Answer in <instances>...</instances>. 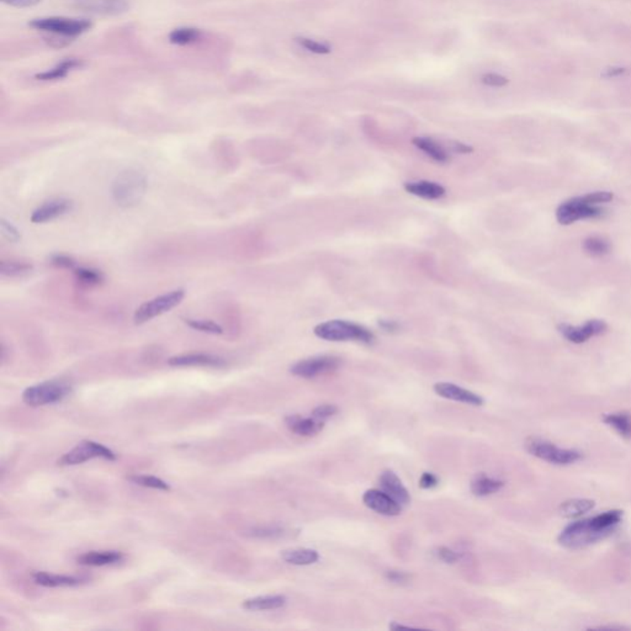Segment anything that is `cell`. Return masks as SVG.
Segmentation results:
<instances>
[{"instance_id": "1", "label": "cell", "mask_w": 631, "mask_h": 631, "mask_svg": "<svg viewBox=\"0 0 631 631\" xmlns=\"http://www.w3.org/2000/svg\"><path fill=\"white\" fill-rule=\"evenodd\" d=\"M623 512L609 510L588 519L572 523L561 532L558 541L570 549L588 547L607 538L621 522Z\"/></svg>"}, {"instance_id": "2", "label": "cell", "mask_w": 631, "mask_h": 631, "mask_svg": "<svg viewBox=\"0 0 631 631\" xmlns=\"http://www.w3.org/2000/svg\"><path fill=\"white\" fill-rule=\"evenodd\" d=\"M613 199V194L609 191H595L591 194L577 196L571 200L564 201L558 206L556 219L561 225H570L580 219H595L603 215L599 205L607 204Z\"/></svg>"}, {"instance_id": "3", "label": "cell", "mask_w": 631, "mask_h": 631, "mask_svg": "<svg viewBox=\"0 0 631 631\" xmlns=\"http://www.w3.org/2000/svg\"><path fill=\"white\" fill-rule=\"evenodd\" d=\"M313 333L317 338L327 342H358L363 344H372L375 342V334L370 329L346 320L320 323L313 328Z\"/></svg>"}, {"instance_id": "4", "label": "cell", "mask_w": 631, "mask_h": 631, "mask_svg": "<svg viewBox=\"0 0 631 631\" xmlns=\"http://www.w3.org/2000/svg\"><path fill=\"white\" fill-rule=\"evenodd\" d=\"M148 182L145 173L139 169H126L116 176L112 182V199L119 206H137L146 195Z\"/></svg>"}, {"instance_id": "5", "label": "cell", "mask_w": 631, "mask_h": 631, "mask_svg": "<svg viewBox=\"0 0 631 631\" xmlns=\"http://www.w3.org/2000/svg\"><path fill=\"white\" fill-rule=\"evenodd\" d=\"M31 27L47 32L51 41H58V46L67 45L71 38L82 35L91 27V23L85 19L41 18L32 20Z\"/></svg>"}, {"instance_id": "6", "label": "cell", "mask_w": 631, "mask_h": 631, "mask_svg": "<svg viewBox=\"0 0 631 631\" xmlns=\"http://www.w3.org/2000/svg\"><path fill=\"white\" fill-rule=\"evenodd\" d=\"M72 392L71 385L64 381L51 380L46 383H37L26 389L23 394V400L31 407L46 406L64 400Z\"/></svg>"}, {"instance_id": "7", "label": "cell", "mask_w": 631, "mask_h": 631, "mask_svg": "<svg viewBox=\"0 0 631 631\" xmlns=\"http://www.w3.org/2000/svg\"><path fill=\"white\" fill-rule=\"evenodd\" d=\"M525 448L532 455L553 465H571L582 459V453L577 450L561 449L556 445L538 438L528 439L525 443Z\"/></svg>"}, {"instance_id": "8", "label": "cell", "mask_w": 631, "mask_h": 631, "mask_svg": "<svg viewBox=\"0 0 631 631\" xmlns=\"http://www.w3.org/2000/svg\"><path fill=\"white\" fill-rule=\"evenodd\" d=\"M185 298L184 289H176L173 291L167 292L160 296L152 298L145 304L141 305L136 310L134 315V321L136 324H143L151 321L158 316L169 312L182 302Z\"/></svg>"}, {"instance_id": "9", "label": "cell", "mask_w": 631, "mask_h": 631, "mask_svg": "<svg viewBox=\"0 0 631 631\" xmlns=\"http://www.w3.org/2000/svg\"><path fill=\"white\" fill-rule=\"evenodd\" d=\"M342 365V359L334 355H318L302 359L292 365L290 372L302 379H315L326 374L334 372Z\"/></svg>"}, {"instance_id": "10", "label": "cell", "mask_w": 631, "mask_h": 631, "mask_svg": "<svg viewBox=\"0 0 631 631\" xmlns=\"http://www.w3.org/2000/svg\"><path fill=\"white\" fill-rule=\"evenodd\" d=\"M94 457H103L109 462L116 460V455L114 451L108 449L102 444L91 442V440H84L79 443L75 448L68 451L67 454L62 456L58 460V465L61 466H72V465H79L85 462H89Z\"/></svg>"}, {"instance_id": "11", "label": "cell", "mask_w": 631, "mask_h": 631, "mask_svg": "<svg viewBox=\"0 0 631 631\" xmlns=\"http://www.w3.org/2000/svg\"><path fill=\"white\" fill-rule=\"evenodd\" d=\"M73 201L64 198L60 199H52V200L46 201L41 206L37 207L36 210L31 215V222L32 224H46L51 222L53 219L62 217L68 213L73 210Z\"/></svg>"}, {"instance_id": "12", "label": "cell", "mask_w": 631, "mask_h": 631, "mask_svg": "<svg viewBox=\"0 0 631 631\" xmlns=\"http://www.w3.org/2000/svg\"><path fill=\"white\" fill-rule=\"evenodd\" d=\"M560 333L564 335L566 340L575 343V344H581L587 340H591L592 337L599 335L607 331V324L599 320H592L583 326H570V324H561L560 327Z\"/></svg>"}, {"instance_id": "13", "label": "cell", "mask_w": 631, "mask_h": 631, "mask_svg": "<svg viewBox=\"0 0 631 631\" xmlns=\"http://www.w3.org/2000/svg\"><path fill=\"white\" fill-rule=\"evenodd\" d=\"M363 502L368 508L383 516H398L402 510V505L397 503L394 498L390 497L386 492L380 491L377 488L365 492L363 495Z\"/></svg>"}, {"instance_id": "14", "label": "cell", "mask_w": 631, "mask_h": 631, "mask_svg": "<svg viewBox=\"0 0 631 631\" xmlns=\"http://www.w3.org/2000/svg\"><path fill=\"white\" fill-rule=\"evenodd\" d=\"M84 12L100 15H117L128 9V0H68Z\"/></svg>"}, {"instance_id": "15", "label": "cell", "mask_w": 631, "mask_h": 631, "mask_svg": "<svg viewBox=\"0 0 631 631\" xmlns=\"http://www.w3.org/2000/svg\"><path fill=\"white\" fill-rule=\"evenodd\" d=\"M434 391L438 396L447 398V400L456 401L462 402L471 406H482L484 405V398L475 394L473 391H468L466 389H462L455 383H438L434 385Z\"/></svg>"}, {"instance_id": "16", "label": "cell", "mask_w": 631, "mask_h": 631, "mask_svg": "<svg viewBox=\"0 0 631 631\" xmlns=\"http://www.w3.org/2000/svg\"><path fill=\"white\" fill-rule=\"evenodd\" d=\"M380 486L383 492H386L390 497L394 498L397 503L401 505H406L411 502V496L409 492L407 491L406 487L402 484V481L398 479V476L391 471L386 470L380 475Z\"/></svg>"}, {"instance_id": "17", "label": "cell", "mask_w": 631, "mask_h": 631, "mask_svg": "<svg viewBox=\"0 0 631 631\" xmlns=\"http://www.w3.org/2000/svg\"><path fill=\"white\" fill-rule=\"evenodd\" d=\"M170 366H213L219 368L226 364L225 360L213 354H204V353H194V354H184L176 355L168 360Z\"/></svg>"}, {"instance_id": "18", "label": "cell", "mask_w": 631, "mask_h": 631, "mask_svg": "<svg viewBox=\"0 0 631 631\" xmlns=\"http://www.w3.org/2000/svg\"><path fill=\"white\" fill-rule=\"evenodd\" d=\"M403 189L408 194L422 198L425 200H438L447 194V190L443 185L429 180H418V182H407L403 184Z\"/></svg>"}, {"instance_id": "19", "label": "cell", "mask_w": 631, "mask_h": 631, "mask_svg": "<svg viewBox=\"0 0 631 631\" xmlns=\"http://www.w3.org/2000/svg\"><path fill=\"white\" fill-rule=\"evenodd\" d=\"M286 425L287 428L301 437H313L318 434L323 429V420L315 418H307V417H301L298 414L289 416L286 418Z\"/></svg>"}, {"instance_id": "20", "label": "cell", "mask_w": 631, "mask_h": 631, "mask_svg": "<svg viewBox=\"0 0 631 631\" xmlns=\"http://www.w3.org/2000/svg\"><path fill=\"white\" fill-rule=\"evenodd\" d=\"M412 143L418 148L419 151H422L437 163H449L450 159H451L449 152L440 143H438L437 141H434L433 139L414 137L412 140Z\"/></svg>"}, {"instance_id": "21", "label": "cell", "mask_w": 631, "mask_h": 631, "mask_svg": "<svg viewBox=\"0 0 631 631\" xmlns=\"http://www.w3.org/2000/svg\"><path fill=\"white\" fill-rule=\"evenodd\" d=\"M286 604V598L284 595H261L250 598L243 603V608L250 612H261V610H274L279 609Z\"/></svg>"}, {"instance_id": "22", "label": "cell", "mask_w": 631, "mask_h": 631, "mask_svg": "<svg viewBox=\"0 0 631 631\" xmlns=\"http://www.w3.org/2000/svg\"><path fill=\"white\" fill-rule=\"evenodd\" d=\"M281 558L287 564L295 566H307L316 564L320 560V553L313 549L307 547H298V549H289L281 552Z\"/></svg>"}, {"instance_id": "23", "label": "cell", "mask_w": 631, "mask_h": 631, "mask_svg": "<svg viewBox=\"0 0 631 631\" xmlns=\"http://www.w3.org/2000/svg\"><path fill=\"white\" fill-rule=\"evenodd\" d=\"M34 581L43 587H73L82 583V578L63 575H51L47 572H35L32 575Z\"/></svg>"}, {"instance_id": "24", "label": "cell", "mask_w": 631, "mask_h": 631, "mask_svg": "<svg viewBox=\"0 0 631 631\" xmlns=\"http://www.w3.org/2000/svg\"><path fill=\"white\" fill-rule=\"evenodd\" d=\"M123 556L119 551H91L79 556L78 562L85 566H106L117 564Z\"/></svg>"}, {"instance_id": "25", "label": "cell", "mask_w": 631, "mask_h": 631, "mask_svg": "<svg viewBox=\"0 0 631 631\" xmlns=\"http://www.w3.org/2000/svg\"><path fill=\"white\" fill-rule=\"evenodd\" d=\"M80 66H82V61H79L78 58H67L61 63H58L55 67L51 68L49 71L37 74L36 79L43 80V82H49V80L66 78L73 69H77Z\"/></svg>"}, {"instance_id": "26", "label": "cell", "mask_w": 631, "mask_h": 631, "mask_svg": "<svg viewBox=\"0 0 631 631\" xmlns=\"http://www.w3.org/2000/svg\"><path fill=\"white\" fill-rule=\"evenodd\" d=\"M504 482L501 479H492L486 475H479L471 482V491L475 496L486 497L502 490Z\"/></svg>"}, {"instance_id": "27", "label": "cell", "mask_w": 631, "mask_h": 631, "mask_svg": "<svg viewBox=\"0 0 631 631\" xmlns=\"http://www.w3.org/2000/svg\"><path fill=\"white\" fill-rule=\"evenodd\" d=\"M593 507H595V501L576 498V499L566 501L561 504L560 513L561 516H566V518H577V516H581L584 513H587Z\"/></svg>"}, {"instance_id": "28", "label": "cell", "mask_w": 631, "mask_h": 631, "mask_svg": "<svg viewBox=\"0 0 631 631\" xmlns=\"http://www.w3.org/2000/svg\"><path fill=\"white\" fill-rule=\"evenodd\" d=\"M606 425L613 427L621 437L631 439V416L628 413H609L603 417Z\"/></svg>"}, {"instance_id": "29", "label": "cell", "mask_w": 631, "mask_h": 631, "mask_svg": "<svg viewBox=\"0 0 631 631\" xmlns=\"http://www.w3.org/2000/svg\"><path fill=\"white\" fill-rule=\"evenodd\" d=\"M74 275L80 284L85 286H97L103 284L104 274L94 267H77L73 269Z\"/></svg>"}, {"instance_id": "30", "label": "cell", "mask_w": 631, "mask_h": 631, "mask_svg": "<svg viewBox=\"0 0 631 631\" xmlns=\"http://www.w3.org/2000/svg\"><path fill=\"white\" fill-rule=\"evenodd\" d=\"M34 269L31 263L24 261H0V273L4 276H23L30 273Z\"/></svg>"}, {"instance_id": "31", "label": "cell", "mask_w": 631, "mask_h": 631, "mask_svg": "<svg viewBox=\"0 0 631 631\" xmlns=\"http://www.w3.org/2000/svg\"><path fill=\"white\" fill-rule=\"evenodd\" d=\"M201 37V31L194 27H180L173 31L169 35V41L174 45H190L194 43Z\"/></svg>"}, {"instance_id": "32", "label": "cell", "mask_w": 631, "mask_h": 631, "mask_svg": "<svg viewBox=\"0 0 631 631\" xmlns=\"http://www.w3.org/2000/svg\"><path fill=\"white\" fill-rule=\"evenodd\" d=\"M128 479L134 485L143 486L148 488H154V490H160V491H169L170 490V486L165 481L154 477V476L132 475V476H128Z\"/></svg>"}, {"instance_id": "33", "label": "cell", "mask_w": 631, "mask_h": 631, "mask_svg": "<svg viewBox=\"0 0 631 631\" xmlns=\"http://www.w3.org/2000/svg\"><path fill=\"white\" fill-rule=\"evenodd\" d=\"M583 248L586 250V253H588L592 257H602V255H606L609 253L610 246L603 238L591 237V238H587L583 243Z\"/></svg>"}, {"instance_id": "34", "label": "cell", "mask_w": 631, "mask_h": 631, "mask_svg": "<svg viewBox=\"0 0 631 631\" xmlns=\"http://www.w3.org/2000/svg\"><path fill=\"white\" fill-rule=\"evenodd\" d=\"M184 322L188 324L189 327L193 328L195 331H199L202 333L207 334H222L224 328L217 324L216 322L210 321V320H196V318H184Z\"/></svg>"}, {"instance_id": "35", "label": "cell", "mask_w": 631, "mask_h": 631, "mask_svg": "<svg viewBox=\"0 0 631 631\" xmlns=\"http://www.w3.org/2000/svg\"><path fill=\"white\" fill-rule=\"evenodd\" d=\"M296 43L304 47L305 49L310 51L312 53H317V55H327L331 52V47L326 45V43H317L315 40H311V38H306V37H298L295 40Z\"/></svg>"}, {"instance_id": "36", "label": "cell", "mask_w": 631, "mask_h": 631, "mask_svg": "<svg viewBox=\"0 0 631 631\" xmlns=\"http://www.w3.org/2000/svg\"><path fill=\"white\" fill-rule=\"evenodd\" d=\"M285 534V530L278 527H261V528H253L249 530V536L253 538H278Z\"/></svg>"}, {"instance_id": "37", "label": "cell", "mask_w": 631, "mask_h": 631, "mask_svg": "<svg viewBox=\"0 0 631 631\" xmlns=\"http://www.w3.org/2000/svg\"><path fill=\"white\" fill-rule=\"evenodd\" d=\"M0 231H1V236L9 242L16 243L21 239V233L18 228L5 219H1L0 221Z\"/></svg>"}, {"instance_id": "38", "label": "cell", "mask_w": 631, "mask_h": 631, "mask_svg": "<svg viewBox=\"0 0 631 631\" xmlns=\"http://www.w3.org/2000/svg\"><path fill=\"white\" fill-rule=\"evenodd\" d=\"M49 263L52 265L62 269H71L73 270L77 267V261H74L72 257L67 254H53L49 257Z\"/></svg>"}, {"instance_id": "39", "label": "cell", "mask_w": 631, "mask_h": 631, "mask_svg": "<svg viewBox=\"0 0 631 631\" xmlns=\"http://www.w3.org/2000/svg\"><path fill=\"white\" fill-rule=\"evenodd\" d=\"M337 412H338V408L334 405H321V406L316 407L315 409H313L312 417L324 422L326 419L333 417L334 414H337Z\"/></svg>"}, {"instance_id": "40", "label": "cell", "mask_w": 631, "mask_h": 631, "mask_svg": "<svg viewBox=\"0 0 631 631\" xmlns=\"http://www.w3.org/2000/svg\"><path fill=\"white\" fill-rule=\"evenodd\" d=\"M482 83L488 86H495V88H502L504 85L508 84V78H505L501 74L487 73L482 75Z\"/></svg>"}, {"instance_id": "41", "label": "cell", "mask_w": 631, "mask_h": 631, "mask_svg": "<svg viewBox=\"0 0 631 631\" xmlns=\"http://www.w3.org/2000/svg\"><path fill=\"white\" fill-rule=\"evenodd\" d=\"M436 555L437 558L443 561L445 564H454L457 560H459V553H456L455 551H453L449 547H438L437 551H436Z\"/></svg>"}, {"instance_id": "42", "label": "cell", "mask_w": 631, "mask_h": 631, "mask_svg": "<svg viewBox=\"0 0 631 631\" xmlns=\"http://www.w3.org/2000/svg\"><path fill=\"white\" fill-rule=\"evenodd\" d=\"M439 485V479L434 473H425L419 479V487L423 490H431Z\"/></svg>"}, {"instance_id": "43", "label": "cell", "mask_w": 631, "mask_h": 631, "mask_svg": "<svg viewBox=\"0 0 631 631\" xmlns=\"http://www.w3.org/2000/svg\"><path fill=\"white\" fill-rule=\"evenodd\" d=\"M386 578L390 582L396 583V584H403L409 581V575L403 572V571L391 570L386 572Z\"/></svg>"}, {"instance_id": "44", "label": "cell", "mask_w": 631, "mask_h": 631, "mask_svg": "<svg viewBox=\"0 0 631 631\" xmlns=\"http://www.w3.org/2000/svg\"><path fill=\"white\" fill-rule=\"evenodd\" d=\"M379 327L381 328L388 333H394L400 329V324L396 321H390V320H380L379 321Z\"/></svg>"}, {"instance_id": "45", "label": "cell", "mask_w": 631, "mask_h": 631, "mask_svg": "<svg viewBox=\"0 0 631 631\" xmlns=\"http://www.w3.org/2000/svg\"><path fill=\"white\" fill-rule=\"evenodd\" d=\"M450 148H451L453 152L460 153V154H468V153L473 152V147L468 146L466 143H462V142H451Z\"/></svg>"}, {"instance_id": "46", "label": "cell", "mask_w": 631, "mask_h": 631, "mask_svg": "<svg viewBox=\"0 0 631 631\" xmlns=\"http://www.w3.org/2000/svg\"><path fill=\"white\" fill-rule=\"evenodd\" d=\"M9 5L16 6V8H29L38 4L41 0H3Z\"/></svg>"}, {"instance_id": "47", "label": "cell", "mask_w": 631, "mask_h": 631, "mask_svg": "<svg viewBox=\"0 0 631 631\" xmlns=\"http://www.w3.org/2000/svg\"><path fill=\"white\" fill-rule=\"evenodd\" d=\"M626 72V68L623 67L608 68V69H606V72L603 73V77H606V78H615V77L623 75Z\"/></svg>"}, {"instance_id": "48", "label": "cell", "mask_w": 631, "mask_h": 631, "mask_svg": "<svg viewBox=\"0 0 631 631\" xmlns=\"http://www.w3.org/2000/svg\"><path fill=\"white\" fill-rule=\"evenodd\" d=\"M390 628H391V629H406V628H408V626H401V624H394H394H391V626H390Z\"/></svg>"}]
</instances>
